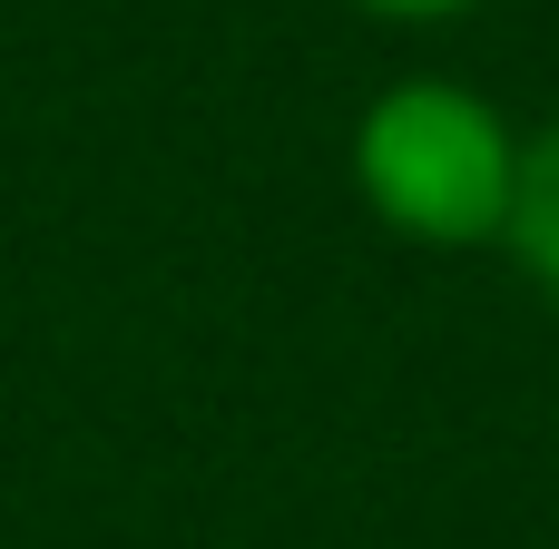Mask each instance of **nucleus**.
<instances>
[{"label": "nucleus", "mask_w": 559, "mask_h": 549, "mask_svg": "<svg viewBox=\"0 0 559 549\" xmlns=\"http://www.w3.org/2000/svg\"><path fill=\"white\" fill-rule=\"evenodd\" d=\"M354 187L413 246H442V255L501 246L511 187H521V138L462 79H393L354 118Z\"/></svg>", "instance_id": "1"}, {"label": "nucleus", "mask_w": 559, "mask_h": 549, "mask_svg": "<svg viewBox=\"0 0 559 549\" xmlns=\"http://www.w3.org/2000/svg\"><path fill=\"white\" fill-rule=\"evenodd\" d=\"M501 246L521 255V275H531L540 295H559V128L521 138V187H511Z\"/></svg>", "instance_id": "2"}, {"label": "nucleus", "mask_w": 559, "mask_h": 549, "mask_svg": "<svg viewBox=\"0 0 559 549\" xmlns=\"http://www.w3.org/2000/svg\"><path fill=\"white\" fill-rule=\"evenodd\" d=\"M373 20H462L472 0H364Z\"/></svg>", "instance_id": "3"}]
</instances>
